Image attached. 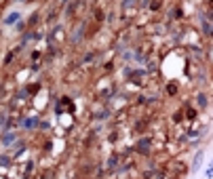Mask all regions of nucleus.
<instances>
[{
	"label": "nucleus",
	"instance_id": "nucleus-3",
	"mask_svg": "<svg viewBox=\"0 0 213 179\" xmlns=\"http://www.w3.org/2000/svg\"><path fill=\"white\" fill-rule=\"evenodd\" d=\"M36 122H38V120H36V118H34V120H32V118H30V120L25 122V127H28V129H32V127H36Z\"/></svg>",
	"mask_w": 213,
	"mask_h": 179
},
{
	"label": "nucleus",
	"instance_id": "nucleus-5",
	"mask_svg": "<svg viewBox=\"0 0 213 179\" xmlns=\"http://www.w3.org/2000/svg\"><path fill=\"white\" fill-rule=\"evenodd\" d=\"M211 166H213V162H211Z\"/></svg>",
	"mask_w": 213,
	"mask_h": 179
},
{
	"label": "nucleus",
	"instance_id": "nucleus-1",
	"mask_svg": "<svg viewBox=\"0 0 213 179\" xmlns=\"http://www.w3.org/2000/svg\"><path fill=\"white\" fill-rule=\"evenodd\" d=\"M203 152H198V154L194 156V162H192V171H198V166H200V162H203Z\"/></svg>",
	"mask_w": 213,
	"mask_h": 179
},
{
	"label": "nucleus",
	"instance_id": "nucleus-2",
	"mask_svg": "<svg viewBox=\"0 0 213 179\" xmlns=\"http://www.w3.org/2000/svg\"><path fill=\"white\" fill-rule=\"evenodd\" d=\"M15 19H19V15H17V13H11V15H9V17H7V21H4V23H7V25H9V23H13V21H15Z\"/></svg>",
	"mask_w": 213,
	"mask_h": 179
},
{
	"label": "nucleus",
	"instance_id": "nucleus-4",
	"mask_svg": "<svg viewBox=\"0 0 213 179\" xmlns=\"http://www.w3.org/2000/svg\"><path fill=\"white\" fill-rule=\"evenodd\" d=\"M11 139H13V137H11V135H7V137H4V141H2V143H4V145H9V143H11Z\"/></svg>",
	"mask_w": 213,
	"mask_h": 179
}]
</instances>
